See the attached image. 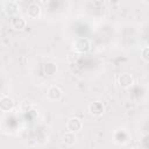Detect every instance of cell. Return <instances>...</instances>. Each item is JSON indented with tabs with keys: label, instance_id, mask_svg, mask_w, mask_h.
Instances as JSON below:
<instances>
[{
	"label": "cell",
	"instance_id": "6da1fadb",
	"mask_svg": "<svg viewBox=\"0 0 149 149\" xmlns=\"http://www.w3.org/2000/svg\"><path fill=\"white\" fill-rule=\"evenodd\" d=\"M72 48L76 52L85 54L91 49V41L87 37H79L73 42Z\"/></svg>",
	"mask_w": 149,
	"mask_h": 149
},
{
	"label": "cell",
	"instance_id": "7a4b0ae2",
	"mask_svg": "<svg viewBox=\"0 0 149 149\" xmlns=\"http://www.w3.org/2000/svg\"><path fill=\"white\" fill-rule=\"evenodd\" d=\"M83 128V122L77 116H72L66 121V129L68 132H72V133H77Z\"/></svg>",
	"mask_w": 149,
	"mask_h": 149
},
{
	"label": "cell",
	"instance_id": "3957f363",
	"mask_svg": "<svg viewBox=\"0 0 149 149\" xmlns=\"http://www.w3.org/2000/svg\"><path fill=\"white\" fill-rule=\"evenodd\" d=\"M10 26H12V28H13L14 30L21 31V30H23V29L26 28L27 21H26V19H24L23 16H21V15H15V16L10 17Z\"/></svg>",
	"mask_w": 149,
	"mask_h": 149
},
{
	"label": "cell",
	"instance_id": "277c9868",
	"mask_svg": "<svg viewBox=\"0 0 149 149\" xmlns=\"http://www.w3.org/2000/svg\"><path fill=\"white\" fill-rule=\"evenodd\" d=\"M63 97V92L62 90L56 86V85H52L48 88V92H47V98L50 100V101H59Z\"/></svg>",
	"mask_w": 149,
	"mask_h": 149
},
{
	"label": "cell",
	"instance_id": "5b68a950",
	"mask_svg": "<svg viewBox=\"0 0 149 149\" xmlns=\"http://www.w3.org/2000/svg\"><path fill=\"white\" fill-rule=\"evenodd\" d=\"M88 112L93 116H101L105 112V106L100 101H93L88 105Z\"/></svg>",
	"mask_w": 149,
	"mask_h": 149
},
{
	"label": "cell",
	"instance_id": "8992f818",
	"mask_svg": "<svg viewBox=\"0 0 149 149\" xmlns=\"http://www.w3.org/2000/svg\"><path fill=\"white\" fill-rule=\"evenodd\" d=\"M118 84L120 85V87L122 88H129L130 86H133L134 84V78L132 74L129 73H121L118 77Z\"/></svg>",
	"mask_w": 149,
	"mask_h": 149
},
{
	"label": "cell",
	"instance_id": "52a82bcc",
	"mask_svg": "<svg viewBox=\"0 0 149 149\" xmlns=\"http://www.w3.org/2000/svg\"><path fill=\"white\" fill-rule=\"evenodd\" d=\"M3 10L6 12L7 15H9L10 17L17 15L19 12V5L15 1H5L3 2Z\"/></svg>",
	"mask_w": 149,
	"mask_h": 149
},
{
	"label": "cell",
	"instance_id": "ba28073f",
	"mask_svg": "<svg viewBox=\"0 0 149 149\" xmlns=\"http://www.w3.org/2000/svg\"><path fill=\"white\" fill-rule=\"evenodd\" d=\"M42 13V8L37 2H31L27 7V15L30 19H37Z\"/></svg>",
	"mask_w": 149,
	"mask_h": 149
},
{
	"label": "cell",
	"instance_id": "9c48e42d",
	"mask_svg": "<svg viewBox=\"0 0 149 149\" xmlns=\"http://www.w3.org/2000/svg\"><path fill=\"white\" fill-rule=\"evenodd\" d=\"M15 106L14 100L8 95H2L0 100V109L2 112H10Z\"/></svg>",
	"mask_w": 149,
	"mask_h": 149
},
{
	"label": "cell",
	"instance_id": "30bf717a",
	"mask_svg": "<svg viewBox=\"0 0 149 149\" xmlns=\"http://www.w3.org/2000/svg\"><path fill=\"white\" fill-rule=\"evenodd\" d=\"M129 139V135L127 132L122 130V129H119L114 133V141L118 143V144H125Z\"/></svg>",
	"mask_w": 149,
	"mask_h": 149
},
{
	"label": "cell",
	"instance_id": "8fae6325",
	"mask_svg": "<svg viewBox=\"0 0 149 149\" xmlns=\"http://www.w3.org/2000/svg\"><path fill=\"white\" fill-rule=\"evenodd\" d=\"M63 143L68 147H71L76 143L77 141V136H76V133H72V132H66L64 135H63Z\"/></svg>",
	"mask_w": 149,
	"mask_h": 149
},
{
	"label": "cell",
	"instance_id": "7c38bea8",
	"mask_svg": "<svg viewBox=\"0 0 149 149\" xmlns=\"http://www.w3.org/2000/svg\"><path fill=\"white\" fill-rule=\"evenodd\" d=\"M43 72L47 76H54L57 72V65L54 62H47L43 65Z\"/></svg>",
	"mask_w": 149,
	"mask_h": 149
},
{
	"label": "cell",
	"instance_id": "4fadbf2b",
	"mask_svg": "<svg viewBox=\"0 0 149 149\" xmlns=\"http://www.w3.org/2000/svg\"><path fill=\"white\" fill-rule=\"evenodd\" d=\"M141 58H142L144 62L149 63V47L142 48V50H141Z\"/></svg>",
	"mask_w": 149,
	"mask_h": 149
},
{
	"label": "cell",
	"instance_id": "5bb4252c",
	"mask_svg": "<svg viewBox=\"0 0 149 149\" xmlns=\"http://www.w3.org/2000/svg\"><path fill=\"white\" fill-rule=\"evenodd\" d=\"M21 111L22 112H28V111H30V108H31V102L30 101H28V100H24V101H22L21 102Z\"/></svg>",
	"mask_w": 149,
	"mask_h": 149
},
{
	"label": "cell",
	"instance_id": "9a60e30c",
	"mask_svg": "<svg viewBox=\"0 0 149 149\" xmlns=\"http://www.w3.org/2000/svg\"><path fill=\"white\" fill-rule=\"evenodd\" d=\"M128 149H135V148H133V147H130V148H128Z\"/></svg>",
	"mask_w": 149,
	"mask_h": 149
}]
</instances>
